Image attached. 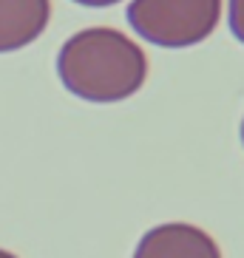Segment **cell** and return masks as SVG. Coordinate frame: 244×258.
Listing matches in <instances>:
<instances>
[{
    "label": "cell",
    "mask_w": 244,
    "mask_h": 258,
    "mask_svg": "<svg viewBox=\"0 0 244 258\" xmlns=\"http://www.w3.org/2000/svg\"><path fill=\"white\" fill-rule=\"evenodd\" d=\"M57 74L66 91L85 102H122L145 85L148 57L128 34L94 26L63 43Z\"/></svg>",
    "instance_id": "cell-1"
},
{
    "label": "cell",
    "mask_w": 244,
    "mask_h": 258,
    "mask_svg": "<svg viewBox=\"0 0 244 258\" xmlns=\"http://www.w3.org/2000/svg\"><path fill=\"white\" fill-rule=\"evenodd\" d=\"M221 0H134L128 23L159 48H191L216 31Z\"/></svg>",
    "instance_id": "cell-2"
},
{
    "label": "cell",
    "mask_w": 244,
    "mask_h": 258,
    "mask_svg": "<svg viewBox=\"0 0 244 258\" xmlns=\"http://www.w3.org/2000/svg\"><path fill=\"white\" fill-rule=\"evenodd\" d=\"M134 258H221L213 235L188 221L156 224L139 238Z\"/></svg>",
    "instance_id": "cell-3"
},
{
    "label": "cell",
    "mask_w": 244,
    "mask_h": 258,
    "mask_svg": "<svg viewBox=\"0 0 244 258\" xmlns=\"http://www.w3.org/2000/svg\"><path fill=\"white\" fill-rule=\"evenodd\" d=\"M48 0H0V54L26 48L46 31Z\"/></svg>",
    "instance_id": "cell-4"
},
{
    "label": "cell",
    "mask_w": 244,
    "mask_h": 258,
    "mask_svg": "<svg viewBox=\"0 0 244 258\" xmlns=\"http://www.w3.org/2000/svg\"><path fill=\"white\" fill-rule=\"evenodd\" d=\"M227 23L238 43H244V0H230L227 3Z\"/></svg>",
    "instance_id": "cell-5"
},
{
    "label": "cell",
    "mask_w": 244,
    "mask_h": 258,
    "mask_svg": "<svg viewBox=\"0 0 244 258\" xmlns=\"http://www.w3.org/2000/svg\"><path fill=\"white\" fill-rule=\"evenodd\" d=\"M74 3H80V6H91V9H105V6L119 3V0H74Z\"/></svg>",
    "instance_id": "cell-6"
},
{
    "label": "cell",
    "mask_w": 244,
    "mask_h": 258,
    "mask_svg": "<svg viewBox=\"0 0 244 258\" xmlns=\"http://www.w3.org/2000/svg\"><path fill=\"white\" fill-rule=\"evenodd\" d=\"M0 258H17L15 252H9V250H0Z\"/></svg>",
    "instance_id": "cell-7"
},
{
    "label": "cell",
    "mask_w": 244,
    "mask_h": 258,
    "mask_svg": "<svg viewBox=\"0 0 244 258\" xmlns=\"http://www.w3.org/2000/svg\"><path fill=\"white\" fill-rule=\"evenodd\" d=\"M241 142H244V119H241Z\"/></svg>",
    "instance_id": "cell-8"
}]
</instances>
